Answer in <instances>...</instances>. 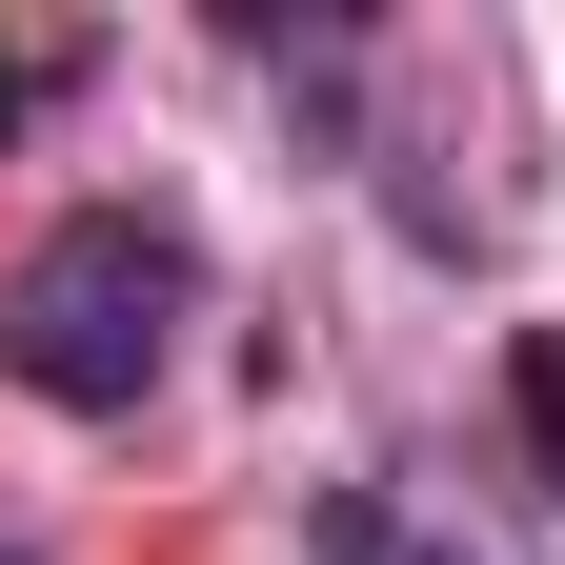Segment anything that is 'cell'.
Listing matches in <instances>:
<instances>
[{
	"mask_svg": "<svg viewBox=\"0 0 565 565\" xmlns=\"http://www.w3.org/2000/svg\"><path fill=\"white\" fill-rule=\"evenodd\" d=\"M182 323H202V243L162 202H82V223H41L0 263V384L61 404V424H121L182 364Z\"/></svg>",
	"mask_w": 565,
	"mask_h": 565,
	"instance_id": "6da1fadb",
	"label": "cell"
},
{
	"mask_svg": "<svg viewBox=\"0 0 565 565\" xmlns=\"http://www.w3.org/2000/svg\"><path fill=\"white\" fill-rule=\"evenodd\" d=\"M323 565H484V545H445V525H404L384 484H343V505H323Z\"/></svg>",
	"mask_w": 565,
	"mask_h": 565,
	"instance_id": "7a4b0ae2",
	"label": "cell"
},
{
	"mask_svg": "<svg viewBox=\"0 0 565 565\" xmlns=\"http://www.w3.org/2000/svg\"><path fill=\"white\" fill-rule=\"evenodd\" d=\"M61 82H82V41H0V141H21V121L61 102Z\"/></svg>",
	"mask_w": 565,
	"mask_h": 565,
	"instance_id": "277c9868",
	"label": "cell"
},
{
	"mask_svg": "<svg viewBox=\"0 0 565 565\" xmlns=\"http://www.w3.org/2000/svg\"><path fill=\"white\" fill-rule=\"evenodd\" d=\"M505 424H525V465H545V505H565V323L505 343Z\"/></svg>",
	"mask_w": 565,
	"mask_h": 565,
	"instance_id": "3957f363",
	"label": "cell"
}]
</instances>
